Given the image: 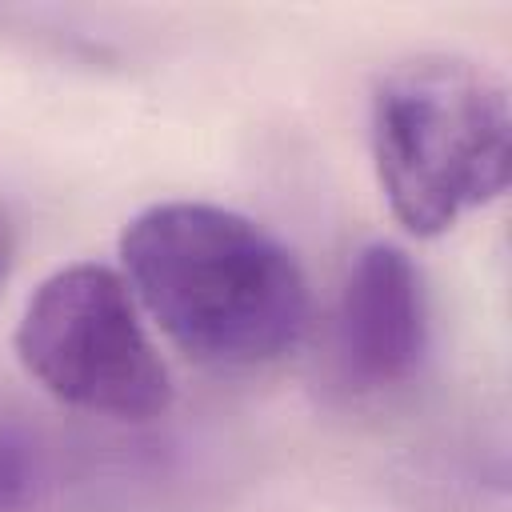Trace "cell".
Wrapping results in <instances>:
<instances>
[{"mask_svg":"<svg viewBox=\"0 0 512 512\" xmlns=\"http://www.w3.org/2000/svg\"><path fill=\"white\" fill-rule=\"evenodd\" d=\"M120 268L136 304L196 364L260 368L304 340V268L244 212L204 200L148 204L120 232Z\"/></svg>","mask_w":512,"mask_h":512,"instance_id":"1","label":"cell"},{"mask_svg":"<svg viewBox=\"0 0 512 512\" xmlns=\"http://www.w3.org/2000/svg\"><path fill=\"white\" fill-rule=\"evenodd\" d=\"M368 144L396 224L408 236H444L508 188V88L456 52L396 60L372 88Z\"/></svg>","mask_w":512,"mask_h":512,"instance_id":"2","label":"cell"},{"mask_svg":"<svg viewBox=\"0 0 512 512\" xmlns=\"http://www.w3.org/2000/svg\"><path fill=\"white\" fill-rule=\"evenodd\" d=\"M24 372L60 404L152 420L168 408V368L140 324V304L108 264L80 260L52 272L24 304L16 324Z\"/></svg>","mask_w":512,"mask_h":512,"instance_id":"3","label":"cell"},{"mask_svg":"<svg viewBox=\"0 0 512 512\" xmlns=\"http://www.w3.org/2000/svg\"><path fill=\"white\" fill-rule=\"evenodd\" d=\"M428 352V296L400 244L356 252L336 308V364L356 392L404 384Z\"/></svg>","mask_w":512,"mask_h":512,"instance_id":"4","label":"cell"},{"mask_svg":"<svg viewBox=\"0 0 512 512\" xmlns=\"http://www.w3.org/2000/svg\"><path fill=\"white\" fill-rule=\"evenodd\" d=\"M40 484V456L24 428L0 420V512H28Z\"/></svg>","mask_w":512,"mask_h":512,"instance_id":"5","label":"cell"},{"mask_svg":"<svg viewBox=\"0 0 512 512\" xmlns=\"http://www.w3.org/2000/svg\"><path fill=\"white\" fill-rule=\"evenodd\" d=\"M8 260H12V232H8V220L0 216V284L8 276Z\"/></svg>","mask_w":512,"mask_h":512,"instance_id":"6","label":"cell"}]
</instances>
